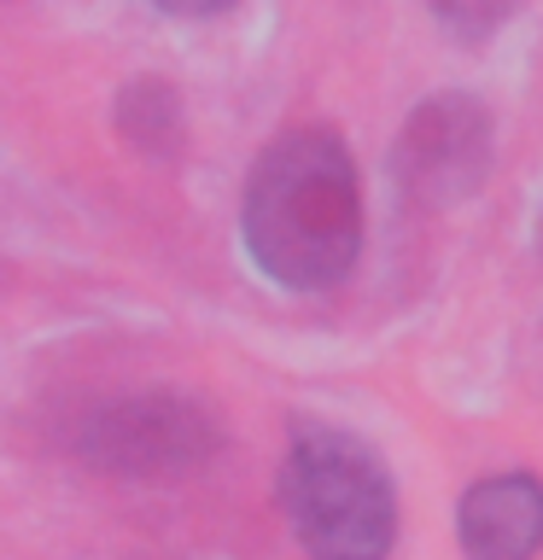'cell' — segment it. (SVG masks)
I'll use <instances>...</instances> for the list:
<instances>
[{"label": "cell", "mask_w": 543, "mask_h": 560, "mask_svg": "<svg viewBox=\"0 0 543 560\" xmlns=\"http://www.w3.org/2000/svg\"><path fill=\"white\" fill-rule=\"evenodd\" d=\"M280 508L310 560H385L397 542V490L380 455L339 427L292 432Z\"/></svg>", "instance_id": "2"}, {"label": "cell", "mask_w": 543, "mask_h": 560, "mask_svg": "<svg viewBox=\"0 0 543 560\" xmlns=\"http://www.w3.org/2000/svg\"><path fill=\"white\" fill-rule=\"evenodd\" d=\"M427 7L444 18L455 35H490L508 12H515V0H427Z\"/></svg>", "instance_id": "7"}, {"label": "cell", "mask_w": 543, "mask_h": 560, "mask_svg": "<svg viewBox=\"0 0 543 560\" xmlns=\"http://www.w3.org/2000/svg\"><path fill=\"white\" fill-rule=\"evenodd\" d=\"M152 7H164L175 18H210V12H228L234 0H152Z\"/></svg>", "instance_id": "8"}, {"label": "cell", "mask_w": 543, "mask_h": 560, "mask_svg": "<svg viewBox=\"0 0 543 560\" xmlns=\"http://www.w3.org/2000/svg\"><path fill=\"white\" fill-rule=\"evenodd\" d=\"M240 234L252 262L287 292L345 280L362 252V187L345 140L327 129L269 140L245 182Z\"/></svg>", "instance_id": "1"}, {"label": "cell", "mask_w": 543, "mask_h": 560, "mask_svg": "<svg viewBox=\"0 0 543 560\" xmlns=\"http://www.w3.org/2000/svg\"><path fill=\"white\" fill-rule=\"evenodd\" d=\"M77 450L117 479H187L222 450V420L182 392H129L82 420Z\"/></svg>", "instance_id": "3"}, {"label": "cell", "mask_w": 543, "mask_h": 560, "mask_svg": "<svg viewBox=\"0 0 543 560\" xmlns=\"http://www.w3.org/2000/svg\"><path fill=\"white\" fill-rule=\"evenodd\" d=\"M455 537L467 560H532L543 549V479L532 472L480 479L455 508Z\"/></svg>", "instance_id": "5"}, {"label": "cell", "mask_w": 543, "mask_h": 560, "mask_svg": "<svg viewBox=\"0 0 543 560\" xmlns=\"http://www.w3.org/2000/svg\"><path fill=\"white\" fill-rule=\"evenodd\" d=\"M117 129L129 147L152 152V158L175 152V140H182V105H175V94L164 82H135L117 100Z\"/></svg>", "instance_id": "6"}, {"label": "cell", "mask_w": 543, "mask_h": 560, "mask_svg": "<svg viewBox=\"0 0 543 560\" xmlns=\"http://www.w3.org/2000/svg\"><path fill=\"white\" fill-rule=\"evenodd\" d=\"M397 187L409 205H455L480 192L490 170V117L467 94H438L403 122L397 152H392Z\"/></svg>", "instance_id": "4"}]
</instances>
